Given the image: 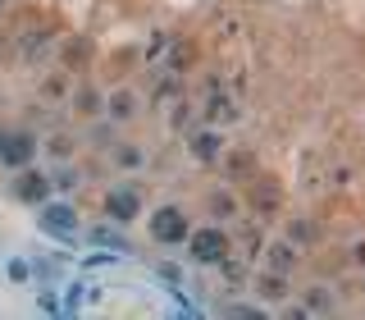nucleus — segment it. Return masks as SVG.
<instances>
[{
	"label": "nucleus",
	"mask_w": 365,
	"mask_h": 320,
	"mask_svg": "<svg viewBox=\"0 0 365 320\" xmlns=\"http://www.w3.org/2000/svg\"><path fill=\"white\" fill-rule=\"evenodd\" d=\"M224 133H197V142H192V156L197 160H224Z\"/></svg>",
	"instance_id": "8"
},
{
	"label": "nucleus",
	"mask_w": 365,
	"mask_h": 320,
	"mask_svg": "<svg viewBox=\"0 0 365 320\" xmlns=\"http://www.w3.org/2000/svg\"><path fill=\"white\" fill-rule=\"evenodd\" d=\"M37 224L51 238H60V243H73V238H78V215H73L68 201H41L37 206Z\"/></svg>",
	"instance_id": "3"
},
{
	"label": "nucleus",
	"mask_w": 365,
	"mask_h": 320,
	"mask_svg": "<svg viewBox=\"0 0 365 320\" xmlns=\"http://www.w3.org/2000/svg\"><path fill=\"white\" fill-rule=\"evenodd\" d=\"M106 114H110V119L114 124H123V119H133V114H137V96H133V91H110V96H106Z\"/></svg>",
	"instance_id": "7"
},
{
	"label": "nucleus",
	"mask_w": 365,
	"mask_h": 320,
	"mask_svg": "<svg viewBox=\"0 0 365 320\" xmlns=\"http://www.w3.org/2000/svg\"><path fill=\"white\" fill-rule=\"evenodd\" d=\"M114 160H119V165H128V169H133V165H142L146 156L137 151V146H119V151H114Z\"/></svg>",
	"instance_id": "16"
},
{
	"label": "nucleus",
	"mask_w": 365,
	"mask_h": 320,
	"mask_svg": "<svg viewBox=\"0 0 365 320\" xmlns=\"http://www.w3.org/2000/svg\"><path fill=\"white\" fill-rule=\"evenodd\" d=\"M37 160V137L32 133H5V151H0V165L5 169H23Z\"/></svg>",
	"instance_id": "5"
},
{
	"label": "nucleus",
	"mask_w": 365,
	"mask_h": 320,
	"mask_svg": "<svg viewBox=\"0 0 365 320\" xmlns=\"http://www.w3.org/2000/svg\"><path fill=\"white\" fill-rule=\"evenodd\" d=\"M91 243H96V247H110L114 251V256H123V251H128V238H123L119 234V229H110V224H101V229H91Z\"/></svg>",
	"instance_id": "9"
},
{
	"label": "nucleus",
	"mask_w": 365,
	"mask_h": 320,
	"mask_svg": "<svg viewBox=\"0 0 365 320\" xmlns=\"http://www.w3.org/2000/svg\"><path fill=\"white\" fill-rule=\"evenodd\" d=\"M28 261H9V279H14V284H23V279H28Z\"/></svg>",
	"instance_id": "18"
},
{
	"label": "nucleus",
	"mask_w": 365,
	"mask_h": 320,
	"mask_svg": "<svg viewBox=\"0 0 365 320\" xmlns=\"http://www.w3.org/2000/svg\"><path fill=\"white\" fill-rule=\"evenodd\" d=\"M210 215L233 220V215H237V197H233V192H210Z\"/></svg>",
	"instance_id": "13"
},
{
	"label": "nucleus",
	"mask_w": 365,
	"mask_h": 320,
	"mask_svg": "<svg viewBox=\"0 0 365 320\" xmlns=\"http://www.w3.org/2000/svg\"><path fill=\"white\" fill-rule=\"evenodd\" d=\"M146 229H151L155 243H165V247H182V243H187V234H192V220L182 215V206H160V211H151Z\"/></svg>",
	"instance_id": "2"
},
{
	"label": "nucleus",
	"mask_w": 365,
	"mask_h": 320,
	"mask_svg": "<svg viewBox=\"0 0 365 320\" xmlns=\"http://www.w3.org/2000/svg\"><path fill=\"white\" fill-rule=\"evenodd\" d=\"M51 192H55V179L46 174V169H32V165L19 169V179H14V197L19 201L41 206V201H51Z\"/></svg>",
	"instance_id": "4"
},
{
	"label": "nucleus",
	"mask_w": 365,
	"mask_h": 320,
	"mask_svg": "<svg viewBox=\"0 0 365 320\" xmlns=\"http://www.w3.org/2000/svg\"><path fill=\"white\" fill-rule=\"evenodd\" d=\"M106 215L114 224H133L137 215H142V197H137L133 188H110L106 192Z\"/></svg>",
	"instance_id": "6"
},
{
	"label": "nucleus",
	"mask_w": 365,
	"mask_h": 320,
	"mask_svg": "<svg viewBox=\"0 0 365 320\" xmlns=\"http://www.w3.org/2000/svg\"><path fill=\"white\" fill-rule=\"evenodd\" d=\"M260 297H269V302H279L283 293H288V284H283V270H269V274H260Z\"/></svg>",
	"instance_id": "12"
},
{
	"label": "nucleus",
	"mask_w": 365,
	"mask_h": 320,
	"mask_svg": "<svg viewBox=\"0 0 365 320\" xmlns=\"http://www.w3.org/2000/svg\"><path fill=\"white\" fill-rule=\"evenodd\" d=\"M251 206H260V211H274V206H279V188L251 174Z\"/></svg>",
	"instance_id": "11"
},
{
	"label": "nucleus",
	"mask_w": 365,
	"mask_h": 320,
	"mask_svg": "<svg viewBox=\"0 0 365 320\" xmlns=\"http://www.w3.org/2000/svg\"><path fill=\"white\" fill-rule=\"evenodd\" d=\"M55 188H60V192H68V188H78V169H55Z\"/></svg>",
	"instance_id": "15"
},
{
	"label": "nucleus",
	"mask_w": 365,
	"mask_h": 320,
	"mask_svg": "<svg viewBox=\"0 0 365 320\" xmlns=\"http://www.w3.org/2000/svg\"><path fill=\"white\" fill-rule=\"evenodd\" d=\"M288 238H292V243H311V224H302V220L288 224Z\"/></svg>",
	"instance_id": "17"
},
{
	"label": "nucleus",
	"mask_w": 365,
	"mask_h": 320,
	"mask_svg": "<svg viewBox=\"0 0 365 320\" xmlns=\"http://www.w3.org/2000/svg\"><path fill=\"white\" fill-rule=\"evenodd\" d=\"M0 151H5V133H0Z\"/></svg>",
	"instance_id": "20"
},
{
	"label": "nucleus",
	"mask_w": 365,
	"mask_h": 320,
	"mask_svg": "<svg viewBox=\"0 0 365 320\" xmlns=\"http://www.w3.org/2000/svg\"><path fill=\"white\" fill-rule=\"evenodd\" d=\"M292 261H297V243H292V238H283V243H269V270H283V274H288Z\"/></svg>",
	"instance_id": "10"
},
{
	"label": "nucleus",
	"mask_w": 365,
	"mask_h": 320,
	"mask_svg": "<svg viewBox=\"0 0 365 320\" xmlns=\"http://www.w3.org/2000/svg\"><path fill=\"white\" fill-rule=\"evenodd\" d=\"M228 251H233V243H228V234L220 224H205L187 234V256L197 266H220V261H228Z\"/></svg>",
	"instance_id": "1"
},
{
	"label": "nucleus",
	"mask_w": 365,
	"mask_h": 320,
	"mask_svg": "<svg viewBox=\"0 0 365 320\" xmlns=\"http://www.w3.org/2000/svg\"><path fill=\"white\" fill-rule=\"evenodd\" d=\"M247 169H256V156H228V174L233 179H242Z\"/></svg>",
	"instance_id": "14"
},
{
	"label": "nucleus",
	"mask_w": 365,
	"mask_h": 320,
	"mask_svg": "<svg viewBox=\"0 0 365 320\" xmlns=\"http://www.w3.org/2000/svg\"><path fill=\"white\" fill-rule=\"evenodd\" d=\"M51 151L55 156H68V137H51Z\"/></svg>",
	"instance_id": "19"
}]
</instances>
